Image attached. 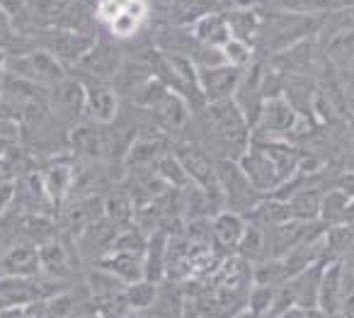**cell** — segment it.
I'll list each match as a JSON object with an SVG mask.
<instances>
[{
  "instance_id": "28",
  "label": "cell",
  "mask_w": 354,
  "mask_h": 318,
  "mask_svg": "<svg viewBox=\"0 0 354 318\" xmlns=\"http://www.w3.org/2000/svg\"><path fill=\"white\" fill-rule=\"evenodd\" d=\"M218 51H221L223 61L238 66V69H245L248 64H252V61H255V46L245 44V42H241V39H233V37Z\"/></svg>"
},
{
  "instance_id": "5",
  "label": "cell",
  "mask_w": 354,
  "mask_h": 318,
  "mask_svg": "<svg viewBox=\"0 0 354 318\" xmlns=\"http://www.w3.org/2000/svg\"><path fill=\"white\" fill-rule=\"evenodd\" d=\"M218 170V185H221L223 195V209L238 211V214L248 216L265 195L250 182V177L243 173L241 163L236 158H218L216 161Z\"/></svg>"
},
{
  "instance_id": "21",
  "label": "cell",
  "mask_w": 354,
  "mask_h": 318,
  "mask_svg": "<svg viewBox=\"0 0 354 318\" xmlns=\"http://www.w3.org/2000/svg\"><path fill=\"white\" fill-rule=\"evenodd\" d=\"M226 12V22H228V30H231L233 39H241L245 44L255 46L257 35H260V20H262V12L255 10H238V8H228Z\"/></svg>"
},
{
  "instance_id": "24",
  "label": "cell",
  "mask_w": 354,
  "mask_h": 318,
  "mask_svg": "<svg viewBox=\"0 0 354 318\" xmlns=\"http://www.w3.org/2000/svg\"><path fill=\"white\" fill-rule=\"evenodd\" d=\"M85 287H88L90 297L104 299V297H117V294H122L127 282H122L114 272H109L102 265H97V267H95L93 272H88V277H85Z\"/></svg>"
},
{
  "instance_id": "11",
  "label": "cell",
  "mask_w": 354,
  "mask_h": 318,
  "mask_svg": "<svg viewBox=\"0 0 354 318\" xmlns=\"http://www.w3.org/2000/svg\"><path fill=\"white\" fill-rule=\"evenodd\" d=\"M124 64V54L114 42L95 39L88 54L80 59V64L73 71H78V78H97V80H112L117 76L119 66Z\"/></svg>"
},
{
  "instance_id": "1",
  "label": "cell",
  "mask_w": 354,
  "mask_h": 318,
  "mask_svg": "<svg viewBox=\"0 0 354 318\" xmlns=\"http://www.w3.org/2000/svg\"><path fill=\"white\" fill-rule=\"evenodd\" d=\"M236 161L241 163L243 173L250 177L252 185L262 195H270L304 168L306 158L294 146H289L284 139L252 134L248 148Z\"/></svg>"
},
{
  "instance_id": "13",
  "label": "cell",
  "mask_w": 354,
  "mask_h": 318,
  "mask_svg": "<svg viewBox=\"0 0 354 318\" xmlns=\"http://www.w3.org/2000/svg\"><path fill=\"white\" fill-rule=\"evenodd\" d=\"M347 265L337 258H328L320 270L318 279V297L315 306L323 316H339V294H342V279Z\"/></svg>"
},
{
  "instance_id": "23",
  "label": "cell",
  "mask_w": 354,
  "mask_h": 318,
  "mask_svg": "<svg viewBox=\"0 0 354 318\" xmlns=\"http://www.w3.org/2000/svg\"><path fill=\"white\" fill-rule=\"evenodd\" d=\"M236 253L241 255V258H245L248 263H260V260L270 258V253H267V231H265V226L255 224V221H248L245 233H243Z\"/></svg>"
},
{
  "instance_id": "17",
  "label": "cell",
  "mask_w": 354,
  "mask_h": 318,
  "mask_svg": "<svg viewBox=\"0 0 354 318\" xmlns=\"http://www.w3.org/2000/svg\"><path fill=\"white\" fill-rule=\"evenodd\" d=\"M189 27V35L197 44L207 46V49H221L228 39H231V30H228L226 12L223 10H209L199 15Z\"/></svg>"
},
{
  "instance_id": "14",
  "label": "cell",
  "mask_w": 354,
  "mask_h": 318,
  "mask_svg": "<svg viewBox=\"0 0 354 318\" xmlns=\"http://www.w3.org/2000/svg\"><path fill=\"white\" fill-rule=\"evenodd\" d=\"M148 112L153 114V122H156V127L160 132L175 134V132H183L189 124V119H192V105L180 93L167 90Z\"/></svg>"
},
{
  "instance_id": "18",
  "label": "cell",
  "mask_w": 354,
  "mask_h": 318,
  "mask_svg": "<svg viewBox=\"0 0 354 318\" xmlns=\"http://www.w3.org/2000/svg\"><path fill=\"white\" fill-rule=\"evenodd\" d=\"M318 221L325 226V229H328V226H337V224H352L354 221V197L349 195V192L339 190V187L323 190Z\"/></svg>"
},
{
  "instance_id": "19",
  "label": "cell",
  "mask_w": 354,
  "mask_h": 318,
  "mask_svg": "<svg viewBox=\"0 0 354 318\" xmlns=\"http://www.w3.org/2000/svg\"><path fill=\"white\" fill-rule=\"evenodd\" d=\"M39 175H41V180H44V187H46V192H49L51 202L56 204V211H59V206L73 195V182H75L73 166L51 158V163L46 168H41Z\"/></svg>"
},
{
  "instance_id": "3",
  "label": "cell",
  "mask_w": 354,
  "mask_h": 318,
  "mask_svg": "<svg viewBox=\"0 0 354 318\" xmlns=\"http://www.w3.org/2000/svg\"><path fill=\"white\" fill-rule=\"evenodd\" d=\"M325 15H296L284 10H265L260 20V35L255 42V54H265L267 59L281 54L289 46L318 37Z\"/></svg>"
},
{
  "instance_id": "7",
  "label": "cell",
  "mask_w": 354,
  "mask_h": 318,
  "mask_svg": "<svg viewBox=\"0 0 354 318\" xmlns=\"http://www.w3.org/2000/svg\"><path fill=\"white\" fill-rule=\"evenodd\" d=\"M95 39H97V32H80L68 30V27H51V30L37 35V44L46 46L68 71H73L80 64V59L88 54Z\"/></svg>"
},
{
  "instance_id": "4",
  "label": "cell",
  "mask_w": 354,
  "mask_h": 318,
  "mask_svg": "<svg viewBox=\"0 0 354 318\" xmlns=\"http://www.w3.org/2000/svg\"><path fill=\"white\" fill-rule=\"evenodd\" d=\"M6 71L32 80V83L44 85V88H51L68 76V69L46 46L22 39V37L12 49H6Z\"/></svg>"
},
{
  "instance_id": "30",
  "label": "cell",
  "mask_w": 354,
  "mask_h": 318,
  "mask_svg": "<svg viewBox=\"0 0 354 318\" xmlns=\"http://www.w3.org/2000/svg\"><path fill=\"white\" fill-rule=\"evenodd\" d=\"M17 42H20V37H17V32H15V27H12L10 17L0 10V49H12Z\"/></svg>"
},
{
  "instance_id": "6",
  "label": "cell",
  "mask_w": 354,
  "mask_h": 318,
  "mask_svg": "<svg viewBox=\"0 0 354 318\" xmlns=\"http://www.w3.org/2000/svg\"><path fill=\"white\" fill-rule=\"evenodd\" d=\"M46 103L56 119L64 127L73 129L85 122V83L75 73H68L54 83L46 93Z\"/></svg>"
},
{
  "instance_id": "16",
  "label": "cell",
  "mask_w": 354,
  "mask_h": 318,
  "mask_svg": "<svg viewBox=\"0 0 354 318\" xmlns=\"http://www.w3.org/2000/svg\"><path fill=\"white\" fill-rule=\"evenodd\" d=\"M41 272V258L39 245L30 240H15L6 253L0 255V274H39Z\"/></svg>"
},
{
  "instance_id": "25",
  "label": "cell",
  "mask_w": 354,
  "mask_h": 318,
  "mask_svg": "<svg viewBox=\"0 0 354 318\" xmlns=\"http://www.w3.org/2000/svg\"><path fill=\"white\" fill-rule=\"evenodd\" d=\"M339 8L335 0H270V10L296 12V15H325Z\"/></svg>"
},
{
  "instance_id": "8",
  "label": "cell",
  "mask_w": 354,
  "mask_h": 318,
  "mask_svg": "<svg viewBox=\"0 0 354 318\" xmlns=\"http://www.w3.org/2000/svg\"><path fill=\"white\" fill-rule=\"evenodd\" d=\"M299 127V109L289 103L284 93L265 98L257 114L255 124H252V134H260V136H277L281 139L284 134L294 132Z\"/></svg>"
},
{
  "instance_id": "34",
  "label": "cell",
  "mask_w": 354,
  "mask_h": 318,
  "mask_svg": "<svg viewBox=\"0 0 354 318\" xmlns=\"http://www.w3.org/2000/svg\"><path fill=\"white\" fill-rule=\"evenodd\" d=\"M347 69H349V73H347V93L354 95V61H349Z\"/></svg>"
},
{
  "instance_id": "36",
  "label": "cell",
  "mask_w": 354,
  "mask_h": 318,
  "mask_svg": "<svg viewBox=\"0 0 354 318\" xmlns=\"http://www.w3.org/2000/svg\"><path fill=\"white\" fill-rule=\"evenodd\" d=\"M349 267H354V265H349Z\"/></svg>"
},
{
  "instance_id": "12",
  "label": "cell",
  "mask_w": 354,
  "mask_h": 318,
  "mask_svg": "<svg viewBox=\"0 0 354 318\" xmlns=\"http://www.w3.org/2000/svg\"><path fill=\"white\" fill-rule=\"evenodd\" d=\"M320 46L323 51L335 59L337 64H349L354 61V17H347L339 12L337 20H325L320 25Z\"/></svg>"
},
{
  "instance_id": "29",
  "label": "cell",
  "mask_w": 354,
  "mask_h": 318,
  "mask_svg": "<svg viewBox=\"0 0 354 318\" xmlns=\"http://www.w3.org/2000/svg\"><path fill=\"white\" fill-rule=\"evenodd\" d=\"M339 316L354 318V267L344 270L342 279V294H339Z\"/></svg>"
},
{
  "instance_id": "32",
  "label": "cell",
  "mask_w": 354,
  "mask_h": 318,
  "mask_svg": "<svg viewBox=\"0 0 354 318\" xmlns=\"http://www.w3.org/2000/svg\"><path fill=\"white\" fill-rule=\"evenodd\" d=\"M0 10L6 12L12 25H15V20L22 15V10H25V0H0Z\"/></svg>"
},
{
  "instance_id": "22",
  "label": "cell",
  "mask_w": 354,
  "mask_h": 318,
  "mask_svg": "<svg viewBox=\"0 0 354 318\" xmlns=\"http://www.w3.org/2000/svg\"><path fill=\"white\" fill-rule=\"evenodd\" d=\"M158 282L148 277H141L136 282H129L124 287V301H127L129 313H143L148 308L156 306V299H158Z\"/></svg>"
},
{
  "instance_id": "9",
  "label": "cell",
  "mask_w": 354,
  "mask_h": 318,
  "mask_svg": "<svg viewBox=\"0 0 354 318\" xmlns=\"http://www.w3.org/2000/svg\"><path fill=\"white\" fill-rule=\"evenodd\" d=\"M197 71H199V88H202L204 103H216V100L233 98L243 76V69L228 64V61L197 64Z\"/></svg>"
},
{
  "instance_id": "20",
  "label": "cell",
  "mask_w": 354,
  "mask_h": 318,
  "mask_svg": "<svg viewBox=\"0 0 354 318\" xmlns=\"http://www.w3.org/2000/svg\"><path fill=\"white\" fill-rule=\"evenodd\" d=\"M104 270L117 274L122 282H136L143 277V255L141 253H127V250H109L107 255L97 260Z\"/></svg>"
},
{
  "instance_id": "31",
  "label": "cell",
  "mask_w": 354,
  "mask_h": 318,
  "mask_svg": "<svg viewBox=\"0 0 354 318\" xmlns=\"http://www.w3.org/2000/svg\"><path fill=\"white\" fill-rule=\"evenodd\" d=\"M228 8H238V10L265 12V10H270V0H228Z\"/></svg>"
},
{
  "instance_id": "27",
  "label": "cell",
  "mask_w": 354,
  "mask_h": 318,
  "mask_svg": "<svg viewBox=\"0 0 354 318\" xmlns=\"http://www.w3.org/2000/svg\"><path fill=\"white\" fill-rule=\"evenodd\" d=\"M274 287H267V284H252L248 289L245 306L243 311L250 313V316H270L272 306H274Z\"/></svg>"
},
{
  "instance_id": "10",
  "label": "cell",
  "mask_w": 354,
  "mask_h": 318,
  "mask_svg": "<svg viewBox=\"0 0 354 318\" xmlns=\"http://www.w3.org/2000/svg\"><path fill=\"white\" fill-rule=\"evenodd\" d=\"M85 83V119L112 127L119 117V93L112 80L80 78Z\"/></svg>"
},
{
  "instance_id": "15",
  "label": "cell",
  "mask_w": 354,
  "mask_h": 318,
  "mask_svg": "<svg viewBox=\"0 0 354 318\" xmlns=\"http://www.w3.org/2000/svg\"><path fill=\"white\" fill-rule=\"evenodd\" d=\"M248 216L238 214L231 209L216 211L212 219V248L223 250V253H233L241 243L243 233H245Z\"/></svg>"
},
{
  "instance_id": "2",
  "label": "cell",
  "mask_w": 354,
  "mask_h": 318,
  "mask_svg": "<svg viewBox=\"0 0 354 318\" xmlns=\"http://www.w3.org/2000/svg\"><path fill=\"white\" fill-rule=\"evenodd\" d=\"M199 112L207 141L216 151H221V158H238L245 151L252 139V124L248 122L236 100L228 98L207 103Z\"/></svg>"
},
{
  "instance_id": "33",
  "label": "cell",
  "mask_w": 354,
  "mask_h": 318,
  "mask_svg": "<svg viewBox=\"0 0 354 318\" xmlns=\"http://www.w3.org/2000/svg\"><path fill=\"white\" fill-rule=\"evenodd\" d=\"M335 187H339V190L349 192V195L354 197V170L342 173V175H339L337 180H335Z\"/></svg>"
},
{
  "instance_id": "26",
  "label": "cell",
  "mask_w": 354,
  "mask_h": 318,
  "mask_svg": "<svg viewBox=\"0 0 354 318\" xmlns=\"http://www.w3.org/2000/svg\"><path fill=\"white\" fill-rule=\"evenodd\" d=\"M104 216H107L112 224H117L119 229L131 224L133 216H136V204H133L131 195L117 192V195L107 197V200H104Z\"/></svg>"
},
{
  "instance_id": "35",
  "label": "cell",
  "mask_w": 354,
  "mask_h": 318,
  "mask_svg": "<svg viewBox=\"0 0 354 318\" xmlns=\"http://www.w3.org/2000/svg\"><path fill=\"white\" fill-rule=\"evenodd\" d=\"M335 3H337V6H342V3H349V0H335Z\"/></svg>"
}]
</instances>
